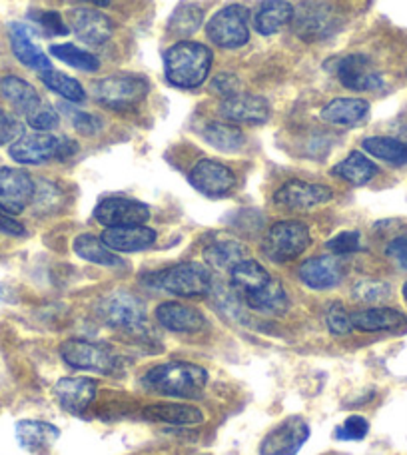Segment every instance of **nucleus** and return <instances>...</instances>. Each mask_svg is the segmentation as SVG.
Segmentation results:
<instances>
[{
  "mask_svg": "<svg viewBox=\"0 0 407 455\" xmlns=\"http://www.w3.org/2000/svg\"><path fill=\"white\" fill-rule=\"evenodd\" d=\"M142 386L164 397L200 400L208 386V371L188 362L160 363L144 373Z\"/></svg>",
  "mask_w": 407,
  "mask_h": 455,
  "instance_id": "1",
  "label": "nucleus"
},
{
  "mask_svg": "<svg viewBox=\"0 0 407 455\" xmlns=\"http://www.w3.org/2000/svg\"><path fill=\"white\" fill-rule=\"evenodd\" d=\"M210 48L192 40H182L164 52V75L176 88H198L208 78L211 68Z\"/></svg>",
  "mask_w": 407,
  "mask_h": 455,
  "instance_id": "2",
  "label": "nucleus"
},
{
  "mask_svg": "<svg viewBox=\"0 0 407 455\" xmlns=\"http://www.w3.org/2000/svg\"><path fill=\"white\" fill-rule=\"evenodd\" d=\"M150 286L164 290L172 296L202 298L210 294L214 286V275L206 264L182 262L152 274Z\"/></svg>",
  "mask_w": 407,
  "mask_h": 455,
  "instance_id": "3",
  "label": "nucleus"
},
{
  "mask_svg": "<svg viewBox=\"0 0 407 455\" xmlns=\"http://www.w3.org/2000/svg\"><path fill=\"white\" fill-rule=\"evenodd\" d=\"M78 152V144L67 136L51 132L22 134L11 144V158L19 164H44L48 160H68Z\"/></svg>",
  "mask_w": 407,
  "mask_h": 455,
  "instance_id": "4",
  "label": "nucleus"
},
{
  "mask_svg": "<svg viewBox=\"0 0 407 455\" xmlns=\"http://www.w3.org/2000/svg\"><path fill=\"white\" fill-rule=\"evenodd\" d=\"M99 315L106 326L112 330L126 331V334L140 336L148 330V314L140 298L130 291H110L99 304Z\"/></svg>",
  "mask_w": 407,
  "mask_h": 455,
  "instance_id": "5",
  "label": "nucleus"
},
{
  "mask_svg": "<svg viewBox=\"0 0 407 455\" xmlns=\"http://www.w3.org/2000/svg\"><path fill=\"white\" fill-rule=\"evenodd\" d=\"M290 24L299 40L320 43L336 35L341 27V19L336 6L328 0H302L299 6L294 8V19Z\"/></svg>",
  "mask_w": 407,
  "mask_h": 455,
  "instance_id": "6",
  "label": "nucleus"
},
{
  "mask_svg": "<svg viewBox=\"0 0 407 455\" xmlns=\"http://www.w3.org/2000/svg\"><path fill=\"white\" fill-rule=\"evenodd\" d=\"M92 94L99 104L112 110H128L140 104L148 94V80L140 75L118 72L100 78L92 86Z\"/></svg>",
  "mask_w": 407,
  "mask_h": 455,
  "instance_id": "7",
  "label": "nucleus"
},
{
  "mask_svg": "<svg viewBox=\"0 0 407 455\" xmlns=\"http://www.w3.org/2000/svg\"><path fill=\"white\" fill-rule=\"evenodd\" d=\"M312 243L309 228L299 220L275 222L262 242V251L275 264L291 262L304 254Z\"/></svg>",
  "mask_w": 407,
  "mask_h": 455,
  "instance_id": "8",
  "label": "nucleus"
},
{
  "mask_svg": "<svg viewBox=\"0 0 407 455\" xmlns=\"http://www.w3.org/2000/svg\"><path fill=\"white\" fill-rule=\"evenodd\" d=\"M248 16V8L242 4H227L219 8L206 24V36L210 43L224 48V51H234V48L246 44L250 40Z\"/></svg>",
  "mask_w": 407,
  "mask_h": 455,
  "instance_id": "9",
  "label": "nucleus"
},
{
  "mask_svg": "<svg viewBox=\"0 0 407 455\" xmlns=\"http://www.w3.org/2000/svg\"><path fill=\"white\" fill-rule=\"evenodd\" d=\"M60 357L72 370L112 373L116 371L118 357L108 346L88 339H67L60 346Z\"/></svg>",
  "mask_w": 407,
  "mask_h": 455,
  "instance_id": "10",
  "label": "nucleus"
},
{
  "mask_svg": "<svg viewBox=\"0 0 407 455\" xmlns=\"http://www.w3.org/2000/svg\"><path fill=\"white\" fill-rule=\"evenodd\" d=\"M333 75L338 76L341 86L354 92H370L384 86L379 70L363 54H347L344 59L336 60Z\"/></svg>",
  "mask_w": 407,
  "mask_h": 455,
  "instance_id": "11",
  "label": "nucleus"
},
{
  "mask_svg": "<svg viewBox=\"0 0 407 455\" xmlns=\"http://www.w3.org/2000/svg\"><path fill=\"white\" fill-rule=\"evenodd\" d=\"M333 198L330 186L312 184L304 180H290L280 186L274 194V204L291 212H306L322 204H328Z\"/></svg>",
  "mask_w": 407,
  "mask_h": 455,
  "instance_id": "12",
  "label": "nucleus"
},
{
  "mask_svg": "<svg viewBox=\"0 0 407 455\" xmlns=\"http://www.w3.org/2000/svg\"><path fill=\"white\" fill-rule=\"evenodd\" d=\"M309 440V426L304 418L290 416L280 421L259 443V455H296Z\"/></svg>",
  "mask_w": 407,
  "mask_h": 455,
  "instance_id": "13",
  "label": "nucleus"
},
{
  "mask_svg": "<svg viewBox=\"0 0 407 455\" xmlns=\"http://www.w3.org/2000/svg\"><path fill=\"white\" fill-rule=\"evenodd\" d=\"M96 222L104 228L144 226L150 220V208L134 198H106L94 208Z\"/></svg>",
  "mask_w": 407,
  "mask_h": 455,
  "instance_id": "14",
  "label": "nucleus"
},
{
  "mask_svg": "<svg viewBox=\"0 0 407 455\" xmlns=\"http://www.w3.org/2000/svg\"><path fill=\"white\" fill-rule=\"evenodd\" d=\"M190 184L208 198L227 196L235 188V174L218 160L204 158L194 164L188 174Z\"/></svg>",
  "mask_w": 407,
  "mask_h": 455,
  "instance_id": "15",
  "label": "nucleus"
},
{
  "mask_svg": "<svg viewBox=\"0 0 407 455\" xmlns=\"http://www.w3.org/2000/svg\"><path fill=\"white\" fill-rule=\"evenodd\" d=\"M35 182L19 168H0V210L6 214H20L35 198Z\"/></svg>",
  "mask_w": 407,
  "mask_h": 455,
  "instance_id": "16",
  "label": "nucleus"
},
{
  "mask_svg": "<svg viewBox=\"0 0 407 455\" xmlns=\"http://www.w3.org/2000/svg\"><path fill=\"white\" fill-rule=\"evenodd\" d=\"M298 275L304 282V286H307L309 290L323 291L338 288L344 282L346 266L339 259V256H315L306 259L304 264H299Z\"/></svg>",
  "mask_w": 407,
  "mask_h": 455,
  "instance_id": "17",
  "label": "nucleus"
},
{
  "mask_svg": "<svg viewBox=\"0 0 407 455\" xmlns=\"http://www.w3.org/2000/svg\"><path fill=\"white\" fill-rule=\"evenodd\" d=\"M218 112L232 124H264L270 118V104L258 94L240 92L219 102Z\"/></svg>",
  "mask_w": 407,
  "mask_h": 455,
  "instance_id": "18",
  "label": "nucleus"
},
{
  "mask_svg": "<svg viewBox=\"0 0 407 455\" xmlns=\"http://www.w3.org/2000/svg\"><path fill=\"white\" fill-rule=\"evenodd\" d=\"M70 30L75 32L80 43L88 46H102L108 43L114 24L108 16L102 14L96 8H76V11H70L68 14Z\"/></svg>",
  "mask_w": 407,
  "mask_h": 455,
  "instance_id": "19",
  "label": "nucleus"
},
{
  "mask_svg": "<svg viewBox=\"0 0 407 455\" xmlns=\"http://www.w3.org/2000/svg\"><path fill=\"white\" fill-rule=\"evenodd\" d=\"M99 394V384L91 378H64L56 381L54 395L60 408L68 413L80 416L84 413Z\"/></svg>",
  "mask_w": 407,
  "mask_h": 455,
  "instance_id": "20",
  "label": "nucleus"
},
{
  "mask_svg": "<svg viewBox=\"0 0 407 455\" xmlns=\"http://www.w3.org/2000/svg\"><path fill=\"white\" fill-rule=\"evenodd\" d=\"M156 322L176 334H198L206 328V315L182 302H162L156 307Z\"/></svg>",
  "mask_w": 407,
  "mask_h": 455,
  "instance_id": "21",
  "label": "nucleus"
},
{
  "mask_svg": "<svg viewBox=\"0 0 407 455\" xmlns=\"http://www.w3.org/2000/svg\"><path fill=\"white\" fill-rule=\"evenodd\" d=\"M156 232L146 226H128V228H106L100 240L112 251H122V254H132V251L148 250L156 243Z\"/></svg>",
  "mask_w": 407,
  "mask_h": 455,
  "instance_id": "22",
  "label": "nucleus"
},
{
  "mask_svg": "<svg viewBox=\"0 0 407 455\" xmlns=\"http://www.w3.org/2000/svg\"><path fill=\"white\" fill-rule=\"evenodd\" d=\"M274 278L256 259L246 258L230 270V288L240 296L242 302L262 291Z\"/></svg>",
  "mask_w": 407,
  "mask_h": 455,
  "instance_id": "23",
  "label": "nucleus"
},
{
  "mask_svg": "<svg viewBox=\"0 0 407 455\" xmlns=\"http://www.w3.org/2000/svg\"><path fill=\"white\" fill-rule=\"evenodd\" d=\"M140 418L152 424H166L176 427H190L198 426L204 421V413L186 403H152L146 405Z\"/></svg>",
  "mask_w": 407,
  "mask_h": 455,
  "instance_id": "24",
  "label": "nucleus"
},
{
  "mask_svg": "<svg viewBox=\"0 0 407 455\" xmlns=\"http://www.w3.org/2000/svg\"><path fill=\"white\" fill-rule=\"evenodd\" d=\"M354 330L373 334V331H397L407 328V315L395 307H365L352 314Z\"/></svg>",
  "mask_w": 407,
  "mask_h": 455,
  "instance_id": "25",
  "label": "nucleus"
},
{
  "mask_svg": "<svg viewBox=\"0 0 407 455\" xmlns=\"http://www.w3.org/2000/svg\"><path fill=\"white\" fill-rule=\"evenodd\" d=\"M246 258V243H242L235 238H227V235H218V238L210 240L206 246H204V259H206V264L210 267H216V270L230 272L235 264Z\"/></svg>",
  "mask_w": 407,
  "mask_h": 455,
  "instance_id": "26",
  "label": "nucleus"
},
{
  "mask_svg": "<svg viewBox=\"0 0 407 455\" xmlns=\"http://www.w3.org/2000/svg\"><path fill=\"white\" fill-rule=\"evenodd\" d=\"M11 48L16 59H19L24 67H28L36 72L52 70V64L48 56L40 51L35 40H32L30 28L24 24H12L11 27Z\"/></svg>",
  "mask_w": 407,
  "mask_h": 455,
  "instance_id": "27",
  "label": "nucleus"
},
{
  "mask_svg": "<svg viewBox=\"0 0 407 455\" xmlns=\"http://www.w3.org/2000/svg\"><path fill=\"white\" fill-rule=\"evenodd\" d=\"M60 437V429L48 424V421H35L24 419L16 424V440H19L20 448L30 453L44 451Z\"/></svg>",
  "mask_w": 407,
  "mask_h": 455,
  "instance_id": "28",
  "label": "nucleus"
},
{
  "mask_svg": "<svg viewBox=\"0 0 407 455\" xmlns=\"http://www.w3.org/2000/svg\"><path fill=\"white\" fill-rule=\"evenodd\" d=\"M294 19V6L288 0H264L254 14V28L262 36L280 32Z\"/></svg>",
  "mask_w": 407,
  "mask_h": 455,
  "instance_id": "29",
  "label": "nucleus"
},
{
  "mask_svg": "<svg viewBox=\"0 0 407 455\" xmlns=\"http://www.w3.org/2000/svg\"><path fill=\"white\" fill-rule=\"evenodd\" d=\"M370 102L363 99H336L322 108V120L328 124L355 126L368 118Z\"/></svg>",
  "mask_w": 407,
  "mask_h": 455,
  "instance_id": "30",
  "label": "nucleus"
},
{
  "mask_svg": "<svg viewBox=\"0 0 407 455\" xmlns=\"http://www.w3.org/2000/svg\"><path fill=\"white\" fill-rule=\"evenodd\" d=\"M0 94H3L4 100L11 104L16 112L22 114L24 118L43 102V99H40L36 92V88L19 76H4L0 80Z\"/></svg>",
  "mask_w": 407,
  "mask_h": 455,
  "instance_id": "31",
  "label": "nucleus"
},
{
  "mask_svg": "<svg viewBox=\"0 0 407 455\" xmlns=\"http://www.w3.org/2000/svg\"><path fill=\"white\" fill-rule=\"evenodd\" d=\"M331 174L352 186H365L376 178L378 166L363 152L354 150L347 154V158L331 168Z\"/></svg>",
  "mask_w": 407,
  "mask_h": 455,
  "instance_id": "32",
  "label": "nucleus"
},
{
  "mask_svg": "<svg viewBox=\"0 0 407 455\" xmlns=\"http://www.w3.org/2000/svg\"><path fill=\"white\" fill-rule=\"evenodd\" d=\"M202 138L219 152H238L246 144L242 128L232 122H210L204 126Z\"/></svg>",
  "mask_w": 407,
  "mask_h": 455,
  "instance_id": "33",
  "label": "nucleus"
},
{
  "mask_svg": "<svg viewBox=\"0 0 407 455\" xmlns=\"http://www.w3.org/2000/svg\"><path fill=\"white\" fill-rule=\"evenodd\" d=\"M72 248H75L76 256H80L91 264H99V266H106V267H120L122 266V258L116 254V251H112L100 238H96V235H92V234L76 235Z\"/></svg>",
  "mask_w": 407,
  "mask_h": 455,
  "instance_id": "34",
  "label": "nucleus"
},
{
  "mask_svg": "<svg viewBox=\"0 0 407 455\" xmlns=\"http://www.w3.org/2000/svg\"><path fill=\"white\" fill-rule=\"evenodd\" d=\"M246 306L250 307V310H254L258 314L282 315V314H286L288 306H290L288 291L278 280L274 278L262 291H258L256 296L248 298Z\"/></svg>",
  "mask_w": 407,
  "mask_h": 455,
  "instance_id": "35",
  "label": "nucleus"
},
{
  "mask_svg": "<svg viewBox=\"0 0 407 455\" xmlns=\"http://www.w3.org/2000/svg\"><path fill=\"white\" fill-rule=\"evenodd\" d=\"M363 150L371 154L373 158L387 162L392 166H405L407 164V142L400 138L392 136H371L362 142Z\"/></svg>",
  "mask_w": 407,
  "mask_h": 455,
  "instance_id": "36",
  "label": "nucleus"
},
{
  "mask_svg": "<svg viewBox=\"0 0 407 455\" xmlns=\"http://www.w3.org/2000/svg\"><path fill=\"white\" fill-rule=\"evenodd\" d=\"M40 80H43L46 88H51L52 92L62 96V99L70 104L86 100V92L83 84H80L78 80L70 78L68 75H64V72H59V70L40 72Z\"/></svg>",
  "mask_w": 407,
  "mask_h": 455,
  "instance_id": "37",
  "label": "nucleus"
},
{
  "mask_svg": "<svg viewBox=\"0 0 407 455\" xmlns=\"http://www.w3.org/2000/svg\"><path fill=\"white\" fill-rule=\"evenodd\" d=\"M204 22V11L196 3H182L176 8L172 19H170V32L174 36L188 38L194 32L200 30Z\"/></svg>",
  "mask_w": 407,
  "mask_h": 455,
  "instance_id": "38",
  "label": "nucleus"
},
{
  "mask_svg": "<svg viewBox=\"0 0 407 455\" xmlns=\"http://www.w3.org/2000/svg\"><path fill=\"white\" fill-rule=\"evenodd\" d=\"M51 54L68 67L83 70V72H96L100 68V60L92 52L83 51L75 44H54L51 46Z\"/></svg>",
  "mask_w": 407,
  "mask_h": 455,
  "instance_id": "39",
  "label": "nucleus"
},
{
  "mask_svg": "<svg viewBox=\"0 0 407 455\" xmlns=\"http://www.w3.org/2000/svg\"><path fill=\"white\" fill-rule=\"evenodd\" d=\"M352 294L357 302L379 304L389 298V294H392V288H389V283L381 282V280H360L354 286Z\"/></svg>",
  "mask_w": 407,
  "mask_h": 455,
  "instance_id": "40",
  "label": "nucleus"
},
{
  "mask_svg": "<svg viewBox=\"0 0 407 455\" xmlns=\"http://www.w3.org/2000/svg\"><path fill=\"white\" fill-rule=\"evenodd\" d=\"M60 112L64 114L70 120V124L75 126L76 132L84 134V136H94L99 134L102 130V120L99 116H94V114H88L83 110H76L70 107L68 104H60Z\"/></svg>",
  "mask_w": 407,
  "mask_h": 455,
  "instance_id": "41",
  "label": "nucleus"
},
{
  "mask_svg": "<svg viewBox=\"0 0 407 455\" xmlns=\"http://www.w3.org/2000/svg\"><path fill=\"white\" fill-rule=\"evenodd\" d=\"M325 248H328L333 256H339V258L355 254V251L362 250V235L355 230L339 232L325 242Z\"/></svg>",
  "mask_w": 407,
  "mask_h": 455,
  "instance_id": "42",
  "label": "nucleus"
},
{
  "mask_svg": "<svg viewBox=\"0 0 407 455\" xmlns=\"http://www.w3.org/2000/svg\"><path fill=\"white\" fill-rule=\"evenodd\" d=\"M27 122L30 128L36 130V132H51V130H54L60 124V116H59V112L51 107V104L43 100L35 110L28 114Z\"/></svg>",
  "mask_w": 407,
  "mask_h": 455,
  "instance_id": "43",
  "label": "nucleus"
},
{
  "mask_svg": "<svg viewBox=\"0 0 407 455\" xmlns=\"http://www.w3.org/2000/svg\"><path fill=\"white\" fill-rule=\"evenodd\" d=\"M325 326H328L330 334L333 336H347L352 334L354 323H352V314L346 312V307L339 302L331 304L325 312Z\"/></svg>",
  "mask_w": 407,
  "mask_h": 455,
  "instance_id": "44",
  "label": "nucleus"
},
{
  "mask_svg": "<svg viewBox=\"0 0 407 455\" xmlns=\"http://www.w3.org/2000/svg\"><path fill=\"white\" fill-rule=\"evenodd\" d=\"M370 432V421L363 416H349L336 429V437L341 442H362Z\"/></svg>",
  "mask_w": 407,
  "mask_h": 455,
  "instance_id": "45",
  "label": "nucleus"
},
{
  "mask_svg": "<svg viewBox=\"0 0 407 455\" xmlns=\"http://www.w3.org/2000/svg\"><path fill=\"white\" fill-rule=\"evenodd\" d=\"M32 20H35L40 28H43L48 36H64L68 35V27L64 24L62 16L54 11H43L32 12Z\"/></svg>",
  "mask_w": 407,
  "mask_h": 455,
  "instance_id": "46",
  "label": "nucleus"
},
{
  "mask_svg": "<svg viewBox=\"0 0 407 455\" xmlns=\"http://www.w3.org/2000/svg\"><path fill=\"white\" fill-rule=\"evenodd\" d=\"M240 88H242V84H240L238 76L230 75V72H222V75L211 78V84H210V91L218 96H222V100L240 94Z\"/></svg>",
  "mask_w": 407,
  "mask_h": 455,
  "instance_id": "47",
  "label": "nucleus"
},
{
  "mask_svg": "<svg viewBox=\"0 0 407 455\" xmlns=\"http://www.w3.org/2000/svg\"><path fill=\"white\" fill-rule=\"evenodd\" d=\"M386 254L400 270H407V234L397 235V238L389 242Z\"/></svg>",
  "mask_w": 407,
  "mask_h": 455,
  "instance_id": "48",
  "label": "nucleus"
},
{
  "mask_svg": "<svg viewBox=\"0 0 407 455\" xmlns=\"http://www.w3.org/2000/svg\"><path fill=\"white\" fill-rule=\"evenodd\" d=\"M19 136H22L19 120L0 108V146L8 144V142H14Z\"/></svg>",
  "mask_w": 407,
  "mask_h": 455,
  "instance_id": "49",
  "label": "nucleus"
},
{
  "mask_svg": "<svg viewBox=\"0 0 407 455\" xmlns=\"http://www.w3.org/2000/svg\"><path fill=\"white\" fill-rule=\"evenodd\" d=\"M0 232L8 235H24L27 230L20 222H16L11 214H6L4 210H0Z\"/></svg>",
  "mask_w": 407,
  "mask_h": 455,
  "instance_id": "50",
  "label": "nucleus"
},
{
  "mask_svg": "<svg viewBox=\"0 0 407 455\" xmlns=\"http://www.w3.org/2000/svg\"><path fill=\"white\" fill-rule=\"evenodd\" d=\"M84 3H91V4H96V6H106V4H108V0H84Z\"/></svg>",
  "mask_w": 407,
  "mask_h": 455,
  "instance_id": "51",
  "label": "nucleus"
},
{
  "mask_svg": "<svg viewBox=\"0 0 407 455\" xmlns=\"http://www.w3.org/2000/svg\"><path fill=\"white\" fill-rule=\"evenodd\" d=\"M402 294H403V298H405V302H407V282L403 283V290H402Z\"/></svg>",
  "mask_w": 407,
  "mask_h": 455,
  "instance_id": "52",
  "label": "nucleus"
}]
</instances>
